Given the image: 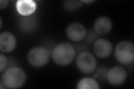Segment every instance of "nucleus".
Wrapping results in <instances>:
<instances>
[{
    "label": "nucleus",
    "instance_id": "20e7f679",
    "mask_svg": "<svg viewBox=\"0 0 134 89\" xmlns=\"http://www.w3.org/2000/svg\"><path fill=\"white\" fill-rule=\"evenodd\" d=\"M27 59L29 63L35 67H42L48 63L50 59L49 50L43 46H36L29 51Z\"/></svg>",
    "mask_w": 134,
    "mask_h": 89
},
{
    "label": "nucleus",
    "instance_id": "39448f33",
    "mask_svg": "<svg viewBox=\"0 0 134 89\" xmlns=\"http://www.w3.org/2000/svg\"><path fill=\"white\" fill-rule=\"evenodd\" d=\"M77 69L85 74L93 73L97 69V60L94 55L88 51L79 53L75 60Z\"/></svg>",
    "mask_w": 134,
    "mask_h": 89
},
{
    "label": "nucleus",
    "instance_id": "0eeeda50",
    "mask_svg": "<svg viewBox=\"0 0 134 89\" xmlns=\"http://www.w3.org/2000/svg\"><path fill=\"white\" fill-rule=\"evenodd\" d=\"M126 78L127 72L123 67L115 66L107 71L106 80L112 85H121L125 81Z\"/></svg>",
    "mask_w": 134,
    "mask_h": 89
},
{
    "label": "nucleus",
    "instance_id": "6e6552de",
    "mask_svg": "<svg viewBox=\"0 0 134 89\" xmlns=\"http://www.w3.org/2000/svg\"><path fill=\"white\" fill-rule=\"evenodd\" d=\"M113 46L111 42L107 39L100 38L93 44V51L96 56L100 58H105L111 54Z\"/></svg>",
    "mask_w": 134,
    "mask_h": 89
},
{
    "label": "nucleus",
    "instance_id": "4468645a",
    "mask_svg": "<svg viewBox=\"0 0 134 89\" xmlns=\"http://www.w3.org/2000/svg\"><path fill=\"white\" fill-rule=\"evenodd\" d=\"M82 5L81 1L75 0H68L63 2V7L64 9L69 12H74L79 10Z\"/></svg>",
    "mask_w": 134,
    "mask_h": 89
},
{
    "label": "nucleus",
    "instance_id": "1a4fd4ad",
    "mask_svg": "<svg viewBox=\"0 0 134 89\" xmlns=\"http://www.w3.org/2000/svg\"><path fill=\"white\" fill-rule=\"evenodd\" d=\"M17 40L15 35L9 31L3 32L0 35V50L3 53H9L16 47Z\"/></svg>",
    "mask_w": 134,
    "mask_h": 89
},
{
    "label": "nucleus",
    "instance_id": "ddd939ff",
    "mask_svg": "<svg viewBox=\"0 0 134 89\" xmlns=\"http://www.w3.org/2000/svg\"><path fill=\"white\" fill-rule=\"evenodd\" d=\"M78 89H99V84L95 79L92 78H84L81 79L77 85Z\"/></svg>",
    "mask_w": 134,
    "mask_h": 89
},
{
    "label": "nucleus",
    "instance_id": "f257e3e1",
    "mask_svg": "<svg viewBox=\"0 0 134 89\" xmlns=\"http://www.w3.org/2000/svg\"><path fill=\"white\" fill-rule=\"evenodd\" d=\"M26 81V75L25 71L21 67L12 66L2 74L0 83L5 88H18L24 86Z\"/></svg>",
    "mask_w": 134,
    "mask_h": 89
},
{
    "label": "nucleus",
    "instance_id": "f03ea898",
    "mask_svg": "<svg viewBox=\"0 0 134 89\" xmlns=\"http://www.w3.org/2000/svg\"><path fill=\"white\" fill-rule=\"evenodd\" d=\"M76 50L68 42H62L53 49L52 57L54 62L59 66H66L72 63L76 56Z\"/></svg>",
    "mask_w": 134,
    "mask_h": 89
},
{
    "label": "nucleus",
    "instance_id": "423d86ee",
    "mask_svg": "<svg viewBox=\"0 0 134 89\" xmlns=\"http://www.w3.org/2000/svg\"><path fill=\"white\" fill-rule=\"evenodd\" d=\"M66 35L68 39L73 42H79L86 39L87 32L86 27L79 22L69 24L66 28Z\"/></svg>",
    "mask_w": 134,
    "mask_h": 89
},
{
    "label": "nucleus",
    "instance_id": "dca6fc26",
    "mask_svg": "<svg viewBox=\"0 0 134 89\" xmlns=\"http://www.w3.org/2000/svg\"><path fill=\"white\" fill-rule=\"evenodd\" d=\"M98 35L94 30H90L87 34L86 37V42L90 45H93L94 42L98 39Z\"/></svg>",
    "mask_w": 134,
    "mask_h": 89
},
{
    "label": "nucleus",
    "instance_id": "6ab92c4d",
    "mask_svg": "<svg viewBox=\"0 0 134 89\" xmlns=\"http://www.w3.org/2000/svg\"><path fill=\"white\" fill-rule=\"evenodd\" d=\"M81 3H91L93 2L94 1H92V0H88V1H81Z\"/></svg>",
    "mask_w": 134,
    "mask_h": 89
},
{
    "label": "nucleus",
    "instance_id": "a211bd4d",
    "mask_svg": "<svg viewBox=\"0 0 134 89\" xmlns=\"http://www.w3.org/2000/svg\"><path fill=\"white\" fill-rule=\"evenodd\" d=\"M8 3V1H6V0L3 1V0H2V1H0V8H1V9H2V8L6 7Z\"/></svg>",
    "mask_w": 134,
    "mask_h": 89
},
{
    "label": "nucleus",
    "instance_id": "2eb2a0df",
    "mask_svg": "<svg viewBox=\"0 0 134 89\" xmlns=\"http://www.w3.org/2000/svg\"><path fill=\"white\" fill-rule=\"evenodd\" d=\"M108 68L106 66H100L98 69H96L93 74L94 78L98 79L100 81L106 80V76L108 71Z\"/></svg>",
    "mask_w": 134,
    "mask_h": 89
},
{
    "label": "nucleus",
    "instance_id": "f8f14e48",
    "mask_svg": "<svg viewBox=\"0 0 134 89\" xmlns=\"http://www.w3.org/2000/svg\"><path fill=\"white\" fill-rule=\"evenodd\" d=\"M16 6L18 13L23 16L32 15L36 9V3L32 0H19Z\"/></svg>",
    "mask_w": 134,
    "mask_h": 89
},
{
    "label": "nucleus",
    "instance_id": "9b49d317",
    "mask_svg": "<svg viewBox=\"0 0 134 89\" xmlns=\"http://www.w3.org/2000/svg\"><path fill=\"white\" fill-rule=\"evenodd\" d=\"M38 20L36 16L31 15L23 16L19 21V28L23 32L31 33L35 31L38 27Z\"/></svg>",
    "mask_w": 134,
    "mask_h": 89
},
{
    "label": "nucleus",
    "instance_id": "f3484780",
    "mask_svg": "<svg viewBox=\"0 0 134 89\" xmlns=\"http://www.w3.org/2000/svg\"><path fill=\"white\" fill-rule=\"evenodd\" d=\"M7 65V59L5 55L3 54H0V71L2 72L5 69Z\"/></svg>",
    "mask_w": 134,
    "mask_h": 89
},
{
    "label": "nucleus",
    "instance_id": "7ed1b4c3",
    "mask_svg": "<svg viewBox=\"0 0 134 89\" xmlns=\"http://www.w3.org/2000/svg\"><path fill=\"white\" fill-rule=\"evenodd\" d=\"M114 55L116 60L123 65H128L134 60V45L129 41H121L117 45Z\"/></svg>",
    "mask_w": 134,
    "mask_h": 89
},
{
    "label": "nucleus",
    "instance_id": "9d476101",
    "mask_svg": "<svg viewBox=\"0 0 134 89\" xmlns=\"http://www.w3.org/2000/svg\"><path fill=\"white\" fill-rule=\"evenodd\" d=\"M93 27L94 31L98 35H106L111 31L112 22L108 17L100 16L94 21Z\"/></svg>",
    "mask_w": 134,
    "mask_h": 89
}]
</instances>
